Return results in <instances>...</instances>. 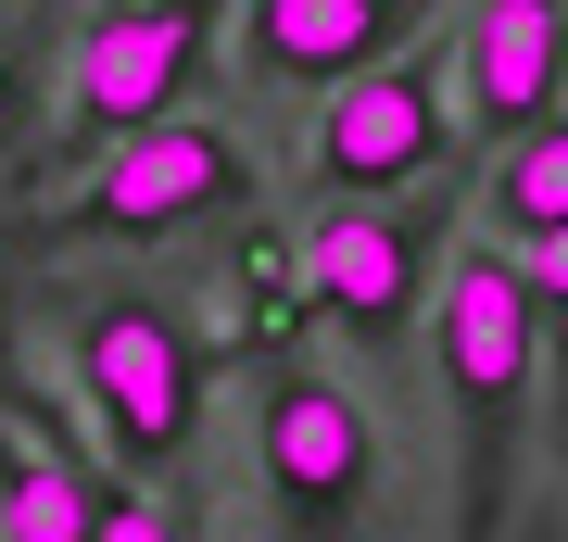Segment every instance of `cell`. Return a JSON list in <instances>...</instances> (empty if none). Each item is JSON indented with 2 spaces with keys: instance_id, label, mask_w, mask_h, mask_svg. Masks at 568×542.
I'll list each match as a JSON object with an SVG mask.
<instances>
[{
  "instance_id": "1",
  "label": "cell",
  "mask_w": 568,
  "mask_h": 542,
  "mask_svg": "<svg viewBox=\"0 0 568 542\" xmlns=\"http://www.w3.org/2000/svg\"><path fill=\"white\" fill-rule=\"evenodd\" d=\"M429 366L455 403V542L518 530V454L544 429V316L493 241H455L443 303H429Z\"/></svg>"
},
{
  "instance_id": "2",
  "label": "cell",
  "mask_w": 568,
  "mask_h": 542,
  "mask_svg": "<svg viewBox=\"0 0 568 542\" xmlns=\"http://www.w3.org/2000/svg\"><path fill=\"white\" fill-rule=\"evenodd\" d=\"M253 467L278 504V542H366V518H379V417L316 354L253 366Z\"/></svg>"
},
{
  "instance_id": "3",
  "label": "cell",
  "mask_w": 568,
  "mask_h": 542,
  "mask_svg": "<svg viewBox=\"0 0 568 542\" xmlns=\"http://www.w3.org/2000/svg\"><path fill=\"white\" fill-rule=\"evenodd\" d=\"M63 354H77V391H89V417H102V442L140 467V480L203 442V341H190V316L164 290H140V278L77 290L63 303Z\"/></svg>"
},
{
  "instance_id": "4",
  "label": "cell",
  "mask_w": 568,
  "mask_h": 542,
  "mask_svg": "<svg viewBox=\"0 0 568 542\" xmlns=\"http://www.w3.org/2000/svg\"><path fill=\"white\" fill-rule=\"evenodd\" d=\"M227 39V0H89L63 39V152L102 164L152 140L164 114H203V63Z\"/></svg>"
},
{
  "instance_id": "5",
  "label": "cell",
  "mask_w": 568,
  "mask_h": 542,
  "mask_svg": "<svg viewBox=\"0 0 568 542\" xmlns=\"http://www.w3.org/2000/svg\"><path fill=\"white\" fill-rule=\"evenodd\" d=\"M455 39H417V51H392V63H366L354 89H328L316 101V126H304V190H316V215L328 202H405L429 190L455 164Z\"/></svg>"
},
{
  "instance_id": "6",
  "label": "cell",
  "mask_w": 568,
  "mask_h": 542,
  "mask_svg": "<svg viewBox=\"0 0 568 542\" xmlns=\"http://www.w3.org/2000/svg\"><path fill=\"white\" fill-rule=\"evenodd\" d=\"M304 253V316L354 354H392L405 328L443 303L455 265V190L443 202H328L316 227H291Z\"/></svg>"
},
{
  "instance_id": "7",
  "label": "cell",
  "mask_w": 568,
  "mask_h": 542,
  "mask_svg": "<svg viewBox=\"0 0 568 542\" xmlns=\"http://www.w3.org/2000/svg\"><path fill=\"white\" fill-rule=\"evenodd\" d=\"M253 202V152H241V126H215V114H164L152 140H114L102 164L77 177V202H63V241H190V227H215V215H241Z\"/></svg>"
},
{
  "instance_id": "8",
  "label": "cell",
  "mask_w": 568,
  "mask_h": 542,
  "mask_svg": "<svg viewBox=\"0 0 568 542\" xmlns=\"http://www.w3.org/2000/svg\"><path fill=\"white\" fill-rule=\"evenodd\" d=\"M429 0H241V25H227V51H241L253 89H354L366 63L417 51Z\"/></svg>"
},
{
  "instance_id": "9",
  "label": "cell",
  "mask_w": 568,
  "mask_h": 542,
  "mask_svg": "<svg viewBox=\"0 0 568 542\" xmlns=\"http://www.w3.org/2000/svg\"><path fill=\"white\" fill-rule=\"evenodd\" d=\"M568 0H467V39H455V101L493 152L530 140L544 114H568Z\"/></svg>"
},
{
  "instance_id": "10",
  "label": "cell",
  "mask_w": 568,
  "mask_h": 542,
  "mask_svg": "<svg viewBox=\"0 0 568 542\" xmlns=\"http://www.w3.org/2000/svg\"><path fill=\"white\" fill-rule=\"evenodd\" d=\"M480 227H493L506 253L568 227V114H544L530 140H506V152L480 164Z\"/></svg>"
},
{
  "instance_id": "11",
  "label": "cell",
  "mask_w": 568,
  "mask_h": 542,
  "mask_svg": "<svg viewBox=\"0 0 568 542\" xmlns=\"http://www.w3.org/2000/svg\"><path fill=\"white\" fill-rule=\"evenodd\" d=\"M102 530V492L77 480L39 442H0V542H89Z\"/></svg>"
},
{
  "instance_id": "12",
  "label": "cell",
  "mask_w": 568,
  "mask_h": 542,
  "mask_svg": "<svg viewBox=\"0 0 568 542\" xmlns=\"http://www.w3.org/2000/svg\"><path fill=\"white\" fill-rule=\"evenodd\" d=\"M63 39H77V13H63V0H0V152L39 126V76H51Z\"/></svg>"
},
{
  "instance_id": "13",
  "label": "cell",
  "mask_w": 568,
  "mask_h": 542,
  "mask_svg": "<svg viewBox=\"0 0 568 542\" xmlns=\"http://www.w3.org/2000/svg\"><path fill=\"white\" fill-rule=\"evenodd\" d=\"M89 542H190V518H178V504H152L140 480H126V492H102V530H89Z\"/></svg>"
}]
</instances>
